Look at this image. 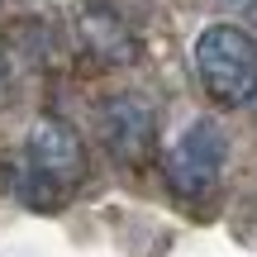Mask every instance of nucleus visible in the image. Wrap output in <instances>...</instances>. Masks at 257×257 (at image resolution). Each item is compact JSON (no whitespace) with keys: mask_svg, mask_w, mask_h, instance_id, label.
<instances>
[{"mask_svg":"<svg viewBox=\"0 0 257 257\" xmlns=\"http://www.w3.org/2000/svg\"><path fill=\"white\" fill-rule=\"evenodd\" d=\"M195 72L219 105H248L257 95V43L238 24H210L195 38Z\"/></svg>","mask_w":257,"mask_h":257,"instance_id":"f257e3e1","label":"nucleus"},{"mask_svg":"<svg viewBox=\"0 0 257 257\" xmlns=\"http://www.w3.org/2000/svg\"><path fill=\"white\" fill-rule=\"evenodd\" d=\"M224 157H229V138L214 119H195L176 138V148L167 153V181L181 195H205L219 176Z\"/></svg>","mask_w":257,"mask_h":257,"instance_id":"f03ea898","label":"nucleus"},{"mask_svg":"<svg viewBox=\"0 0 257 257\" xmlns=\"http://www.w3.org/2000/svg\"><path fill=\"white\" fill-rule=\"evenodd\" d=\"M100 138L119 162L138 167L153 157V143H157V114L143 95H114L105 100L100 110Z\"/></svg>","mask_w":257,"mask_h":257,"instance_id":"7ed1b4c3","label":"nucleus"},{"mask_svg":"<svg viewBox=\"0 0 257 257\" xmlns=\"http://www.w3.org/2000/svg\"><path fill=\"white\" fill-rule=\"evenodd\" d=\"M24 162L34 167L38 176H48L53 186L72 191V186L86 176V148H81V138H76L72 124H62V119H38L34 134H29Z\"/></svg>","mask_w":257,"mask_h":257,"instance_id":"20e7f679","label":"nucleus"},{"mask_svg":"<svg viewBox=\"0 0 257 257\" xmlns=\"http://www.w3.org/2000/svg\"><path fill=\"white\" fill-rule=\"evenodd\" d=\"M76 34H81V43H86V53H91V57L114 62V67L134 62V53H138V43H134V34H128V24L114 15V10H105V5L81 10V19H76Z\"/></svg>","mask_w":257,"mask_h":257,"instance_id":"39448f33","label":"nucleus"},{"mask_svg":"<svg viewBox=\"0 0 257 257\" xmlns=\"http://www.w3.org/2000/svg\"><path fill=\"white\" fill-rule=\"evenodd\" d=\"M0 76H5V48H0Z\"/></svg>","mask_w":257,"mask_h":257,"instance_id":"423d86ee","label":"nucleus"}]
</instances>
